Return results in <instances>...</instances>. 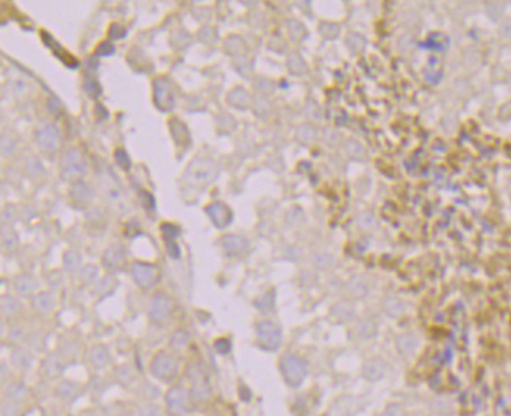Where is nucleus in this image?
I'll return each mask as SVG.
<instances>
[{"label":"nucleus","mask_w":511,"mask_h":416,"mask_svg":"<svg viewBox=\"0 0 511 416\" xmlns=\"http://www.w3.org/2000/svg\"><path fill=\"white\" fill-rule=\"evenodd\" d=\"M218 177V166L208 158L194 160L185 172V180L192 185H205Z\"/></svg>","instance_id":"obj_1"},{"label":"nucleus","mask_w":511,"mask_h":416,"mask_svg":"<svg viewBox=\"0 0 511 416\" xmlns=\"http://www.w3.org/2000/svg\"><path fill=\"white\" fill-rule=\"evenodd\" d=\"M282 372L291 387H299L306 375V363L297 355H286L282 360Z\"/></svg>","instance_id":"obj_2"},{"label":"nucleus","mask_w":511,"mask_h":416,"mask_svg":"<svg viewBox=\"0 0 511 416\" xmlns=\"http://www.w3.org/2000/svg\"><path fill=\"white\" fill-rule=\"evenodd\" d=\"M153 97L155 104L161 111H169L175 105V91L174 85L167 80V78H156L153 83Z\"/></svg>","instance_id":"obj_3"},{"label":"nucleus","mask_w":511,"mask_h":416,"mask_svg":"<svg viewBox=\"0 0 511 416\" xmlns=\"http://www.w3.org/2000/svg\"><path fill=\"white\" fill-rule=\"evenodd\" d=\"M150 369L156 379H160L163 382H169L177 374V363L171 355L160 352L158 355H155V359L152 360Z\"/></svg>","instance_id":"obj_4"},{"label":"nucleus","mask_w":511,"mask_h":416,"mask_svg":"<svg viewBox=\"0 0 511 416\" xmlns=\"http://www.w3.org/2000/svg\"><path fill=\"white\" fill-rule=\"evenodd\" d=\"M257 333L261 347L267 350H275L282 343V332L280 329L270 321H263L257 326Z\"/></svg>","instance_id":"obj_5"},{"label":"nucleus","mask_w":511,"mask_h":416,"mask_svg":"<svg viewBox=\"0 0 511 416\" xmlns=\"http://www.w3.org/2000/svg\"><path fill=\"white\" fill-rule=\"evenodd\" d=\"M171 310H172V301L167 296L158 294L152 299V304H150V308H149V316H150V319L153 323L160 324V323H164L169 318Z\"/></svg>","instance_id":"obj_6"},{"label":"nucleus","mask_w":511,"mask_h":416,"mask_svg":"<svg viewBox=\"0 0 511 416\" xmlns=\"http://www.w3.org/2000/svg\"><path fill=\"white\" fill-rule=\"evenodd\" d=\"M166 404L167 410L172 416H182L186 411L188 396L186 391L182 387H174L166 394Z\"/></svg>","instance_id":"obj_7"},{"label":"nucleus","mask_w":511,"mask_h":416,"mask_svg":"<svg viewBox=\"0 0 511 416\" xmlns=\"http://www.w3.org/2000/svg\"><path fill=\"white\" fill-rule=\"evenodd\" d=\"M36 140H38L39 147L43 150L55 152L58 147V143H60V130L52 124L44 125L36 132Z\"/></svg>","instance_id":"obj_8"},{"label":"nucleus","mask_w":511,"mask_h":416,"mask_svg":"<svg viewBox=\"0 0 511 416\" xmlns=\"http://www.w3.org/2000/svg\"><path fill=\"white\" fill-rule=\"evenodd\" d=\"M63 171L71 177H80L86 172V163L78 150H69L63 156Z\"/></svg>","instance_id":"obj_9"},{"label":"nucleus","mask_w":511,"mask_h":416,"mask_svg":"<svg viewBox=\"0 0 511 416\" xmlns=\"http://www.w3.org/2000/svg\"><path fill=\"white\" fill-rule=\"evenodd\" d=\"M207 214L210 216V219L213 221V224L219 229H224L230 224L231 221V211L227 205L221 204V202H214L211 205L207 207Z\"/></svg>","instance_id":"obj_10"},{"label":"nucleus","mask_w":511,"mask_h":416,"mask_svg":"<svg viewBox=\"0 0 511 416\" xmlns=\"http://www.w3.org/2000/svg\"><path fill=\"white\" fill-rule=\"evenodd\" d=\"M133 277H134V280L136 283L140 285V286H152L153 282H155V268L150 266V265H146V263H136L133 265Z\"/></svg>","instance_id":"obj_11"},{"label":"nucleus","mask_w":511,"mask_h":416,"mask_svg":"<svg viewBox=\"0 0 511 416\" xmlns=\"http://www.w3.org/2000/svg\"><path fill=\"white\" fill-rule=\"evenodd\" d=\"M194 383H192V396L197 401H207L211 398V387L208 385L207 379H203L202 375H195Z\"/></svg>","instance_id":"obj_12"},{"label":"nucleus","mask_w":511,"mask_h":416,"mask_svg":"<svg viewBox=\"0 0 511 416\" xmlns=\"http://www.w3.org/2000/svg\"><path fill=\"white\" fill-rule=\"evenodd\" d=\"M171 133L174 136V140L177 141V144H180V146H188L189 144L188 127L180 121V119H174V121H171Z\"/></svg>","instance_id":"obj_13"},{"label":"nucleus","mask_w":511,"mask_h":416,"mask_svg":"<svg viewBox=\"0 0 511 416\" xmlns=\"http://www.w3.org/2000/svg\"><path fill=\"white\" fill-rule=\"evenodd\" d=\"M125 262V255H124V250L119 249V247H110L107 252H105V257H104V263L107 268H111V269H119Z\"/></svg>","instance_id":"obj_14"},{"label":"nucleus","mask_w":511,"mask_h":416,"mask_svg":"<svg viewBox=\"0 0 511 416\" xmlns=\"http://www.w3.org/2000/svg\"><path fill=\"white\" fill-rule=\"evenodd\" d=\"M222 246L228 253H241L247 247V243L238 235H227L222 240Z\"/></svg>","instance_id":"obj_15"},{"label":"nucleus","mask_w":511,"mask_h":416,"mask_svg":"<svg viewBox=\"0 0 511 416\" xmlns=\"http://www.w3.org/2000/svg\"><path fill=\"white\" fill-rule=\"evenodd\" d=\"M363 374H364V377L369 379V380H377L385 374V365L382 362H377V360L367 362L363 368Z\"/></svg>","instance_id":"obj_16"},{"label":"nucleus","mask_w":511,"mask_h":416,"mask_svg":"<svg viewBox=\"0 0 511 416\" xmlns=\"http://www.w3.org/2000/svg\"><path fill=\"white\" fill-rule=\"evenodd\" d=\"M71 196L78 202H88L92 197V189H91L89 185H86L83 182H78V183H74V186L71 189Z\"/></svg>","instance_id":"obj_17"},{"label":"nucleus","mask_w":511,"mask_h":416,"mask_svg":"<svg viewBox=\"0 0 511 416\" xmlns=\"http://www.w3.org/2000/svg\"><path fill=\"white\" fill-rule=\"evenodd\" d=\"M228 102L234 107H238V108H246L250 102V95L247 94L246 89L236 88L228 94Z\"/></svg>","instance_id":"obj_18"},{"label":"nucleus","mask_w":511,"mask_h":416,"mask_svg":"<svg viewBox=\"0 0 511 416\" xmlns=\"http://www.w3.org/2000/svg\"><path fill=\"white\" fill-rule=\"evenodd\" d=\"M91 362L95 368H104L108 362V349L105 346H95L91 350Z\"/></svg>","instance_id":"obj_19"},{"label":"nucleus","mask_w":511,"mask_h":416,"mask_svg":"<svg viewBox=\"0 0 511 416\" xmlns=\"http://www.w3.org/2000/svg\"><path fill=\"white\" fill-rule=\"evenodd\" d=\"M14 288H16V291H19L21 294H30V293L35 291L36 283H35V280L31 279V277L22 275V277H19V279L14 282Z\"/></svg>","instance_id":"obj_20"},{"label":"nucleus","mask_w":511,"mask_h":416,"mask_svg":"<svg viewBox=\"0 0 511 416\" xmlns=\"http://www.w3.org/2000/svg\"><path fill=\"white\" fill-rule=\"evenodd\" d=\"M188 341H189V333L185 330H177L171 338V346L174 349H182L188 344Z\"/></svg>","instance_id":"obj_21"},{"label":"nucleus","mask_w":511,"mask_h":416,"mask_svg":"<svg viewBox=\"0 0 511 416\" xmlns=\"http://www.w3.org/2000/svg\"><path fill=\"white\" fill-rule=\"evenodd\" d=\"M288 66H289V71L294 72V74H302L305 72V63H303V59L297 55V53H291L289 58H288Z\"/></svg>","instance_id":"obj_22"},{"label":"nucleus","mask_w":511,"mask_h":416,"mask_svg":"<svg viewBox=\"0 0 511 416\" xmlns=\"http://www.w3.org/2000/svg\"><path fill=\"white\" fill-rule=\"evenodd\" d=\"M33 305L38 311H47L50 307H52V299H50V296L46 294V293H41V294H38L35 297V301H33Z\"/></svg>","instance_id":"obj_23"},{"label":"nucleus","mask_w":511,"mask_h":416,"mask_svg":"<svg viewBox=\"0 0 511 416\" xmlns=\"http://www.w3.org/2000/svg\"><path fill=\"white\" fill-rule=\"evenodd\" d=\"M116 286V280L113 279V277H104V279L99 282V285H97L95 291L99 296H107L110 294Z\"/></svg>","instance_id":"obj_24"},{"label":"nucleus","mask_w":511,"mask_h":416,"mask_svg":"<svg viewBox=\"0 0 511 416\" xmlns=\"http://www.w3.org/2000/svg\"><path fill=\"white\" fill-rule=\"evenodd\" d=\"M80 263H82V259L77 252H67L64 255V266H66L67 271H71V272L77 271L78 266H80Z\"/></svg>","instance_id":"obj_25"},{"label":"nucleus","mask_w":511,"mask_h":416,"mask_svg":"<svg viewBox=\"0 0 511 416\" xmlns=\"http://www.w3.org/2000/svg\"><path fill=\"white\" fill-rule=\"evenodd\" d=\"M19 310V302L13 296H4L2 297V311L5 314H14Z\"/></svg>","instance_id":"obj_26"},{"label":"nucleus","mask_w":511,"mask_h":416,"mask_svg":"<svg viewBox=\"0 0 511 416\" xmlns=\"http://www.w3.org/2000/svg\"><path fill=\"white\" fill-rule=\"evenodd\" d=\"M85 91L91 97H99L100 92H102V88H100L99 82H97L94 77H86V80H85Z\"/></svg>","instance_id":"obj_27"},{"label":"nucleus","mask_w":511,"mask_h":416,"mask_svg":"<svg viewBox=\"0 0 511 416\" xmlns=\"http://www.w3.org/2000/svg\"><path fill=\"white\" fill-rule=\"evenodd\" d=\"M7 396L11 401H21L25 396V387L19 385V383H13L7 388Z\"/></svg>","instance_id":"obj_28"},{"label":"nucleus","mask_w":511,"mask_h":416,"mask_svg":"<svg viewBox=\"0 0 511 416\" xmlns=\"http://www.w3.org/2000/svg\"><path fill=\"white\" fill-rule=\"evenodd\" d=\"M161 232L164 235V240H166V244L167 243H175V238L180 235V229L179 227H175L172 224H163L161 226Z\"/></svg>","instance_id":"obj_29"},{"label":"nucleus","mask_w":511,"mask_h":416,"mask_svg":"<svg viewBox=\"0 0 511 416\" xmlns=\"http://www.w3.org/2000/svg\"><path fill=\"white\" fill-rule=\"evenodd\" d=\"M13 363H14L16 368L24 369V368H27V366L30 365V357H28V354L19 350V352H16V354L13 355Z\"/></svg>","instance_id":"obj_30"},{"label":"nucleus","mask_w":511,"mask_h":416,"mask_svg":"<svg viewBox=\"0 0 511 416\" xmlns=\"http://www.w3.org/2000/svg\"><path fill=\"white\" fill-rule=\"evenodd\" d=\"M75 390H77V385H74L71 382H63L60 387H58V394H60L61 398H72V396L75 394Z\"/></svg>","instance_id":"obj_31"},{"label":"nucleus","mask_w":511,"mask_h":416,"mask_svg":"<svg viewBox=\"0 0 511 416\" xmlns=\"http://www.w3.org/2000/svg\"><path fill=\"white\" fill-rule=\"evenodd\" d=\"M114 156H116V162L119 163V166H121V168H124L125 171H127V169H130V165H131V162H130V158H128V155H127V152H125V150H122V149H117V150H116V153H114Z\"/></svg>","instance_id":"obj_32"},{"label":"nucleus","mask_w":511,"mask_h":416,"mask_svg":"<svg viewBox=\"0 0 511 416\" xmlns=\"http://www.w3.org/2000/svg\"><path fill=\"white\" fill-rule=\"evenodd\" d=\"M400 349L403 350V352H411L413 349H415V346H416V338H415V336H411V335H405V336H402V338H400Z\"/></svg>","instance_id":"obj_33"},{"label":"nucleus","mask_w":511,"mask_h":416,"mask_svg":"<svg viewBox=\"0 0 511 416\" xmlns=\"http://www.w3.org/2000/svg\"><path fill=\"white\" fill-rule=\"evenodd\" d=\"M108 35H110V38L113 39V41H116V39L124 38V36L127 35V30H125L122 25H119V24H113V25L110 27Z\"/></svg>","instance_id":"obj_34"},{"label":"nucleus","mask_w":511,"mask_h":416,"mask_svg":"<svg viewBox=\"0 0 511 416\" xmlns=\"http://www.w3.org/2000/svg\"><path fill=\"white\" fill-rule=\"evenodd\" d=\"M114 52H116V49H114V46L110 41L102 43L99 47H97V50H95L97 56H108V55H113Z\"/></svg>","instance_id":"obj_35"},{"label":"nucleus","mask_w":511,"mask_h":416,"mask_svg":"<svg viewBox=\"0 0 511 416\" xmlns=\"http://www.w3.org/2000/svg\"><path fill=\"white\" fill-rule=\"evenodd\" d=\"M95 275H97V268L92 266V265L86 266V268L82 271V279H83L85 282H91L92 279H95Z\"/></svg>","instance_id":"obj_36"},{"label":"nucleus","mask_w":511,"mask_h":416,"mask_svg":"<svg viewBox=\"0 0 511 416\" xmlns=\"http://www.w3.org/2000/svg\"><path fill=\"white\" fill-rule=\"evenodd\" d=\"M297 31H299L300 36H303V35H305V28H303V25L299 24V22H296V21H291V22H289V33H291V36H292V38H296V36H297V35H296Z\"/></svg>","instance_id":"obj_37"},{"label":"nucleus","mask_w":511,"mask_h":416,"mask_svg":"<svg viewBox=\"0 0 511 416\" xmlns=\"http://www.w3.org/2000/svg\"><path fill=\"white\" fill-rule=\"evenodd\" d=\"M338 31H339V27L335 25V24H322V33L328 38L336 36Z\"/></svg>","instance_id":"obj_38"},{"label":"nucleus","mask_w":511,"mask_h":416,"mask_svg":"<svg viewBox=\"0 0 511 416\" xmlns=\"http://www.w3.org/2000/svg\"><path fill=\"white\" fill-rule=\"evenodd\" d=\"M2 240H4V246L8 247V249H11V247L16 246V236H14L13 233L8 236V230H4V233H2Z\"/></svg>","instance_id":"obj_39"},{"label":"nucleus","mask_w":511,"mask_h":416,"mask_svg":"<svg viewBox=\"0 0 511 416\" xmlns=\"http://www.w3.org/2000/svg\"><path fill=\"white\" fill-rule=\"evenodd\" d=\"M140 414H141V416H160V411H158V408L153 407V405H146V407L141 410Z\"/></svg>","instance_id":"obj_40"},{"label":"nucleus","mask_w":511,"mask_h":416,"mask_svg":"<svg viewBox=\"0 0 511 416\" xmlns=\"http://www.w3.org/2000/svg\"><path fill=\"white\" fill-rule=\"evenodd\" d=\"M216 349H218L221 354L230 352V343H228V340H218V341H216Z\"/></svg>","instance_id":"obj_41"},{"label":"nucleus","mask_w":511,"mask_h":416,"mask_svg":"<svg viewBox=\"0 0 511 416\" xmlns=\"http://www.w3.org/2000/svg\"><path fill=\"white\" fill-rule=\"evenodd\" d=\"M17 413V407L14 404H8L4 407V416H16Z\"/></svg>","instance_id":"obj_42"},{"label":"nucleus","mask_w":511,"mask_h":416,"mask_svg":"<svg viewBox=\"0 0 511 416\" xmlns=\"http://www.w3.org/2000/svg\"><path fill=\"white\" fill-rule=\"evenodd\" d=\"M386 416H400V408L397 405H391L386 411Z\"/></svg>","instance_id":"obj_43"},{"label":"nucleus","mask_w":511,"mask_h":416,"mask_svg":"<svg viewBox=\"0 0 511 416\" xmlns=\"http://www.w3.org/2000/svg\"><path fill=\"white\" fill-rule=\"evenodd\" d=\"M119 416H128V414H119Z\"/></svg>","instance_id":"obj_44"},{"label":"nucleus","mask_w":511,"mask_h":416,"mask_svg":"<svg viewBox=\"0 0 511 416\" xmlns=\"http://www.w3.org/2000/svg\"><path fill=\"white\" fill-rule=\"evenodd\" d=\"M213 416H219V414H213Z\"/></svg>","instance_id":"obj_45"}]
</instances>
